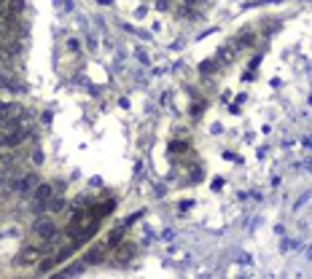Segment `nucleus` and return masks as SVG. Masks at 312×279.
I'll return each instance as SVG.
<instances>
[{"instance_id":"nucleus-8","label":"nucleus","mask_w":312,"mask_h":279,"mask_svg":"<svg viewBox=\"0 0 312 279\" xmlns=\"http://www.w3.org/2000/svg\"><path fill=\"white\" fill-rule=\"evenodd\" d=\"M0 70H3V59H0Z\"/></svg>"},{"instance_id":"nucleus-3","label":"nucleus","mask_w":312,"mask_h":279,"mask_svg":"<svg viewBox=\"0 0 312 279\" xmlns=\"http://www.w3.org/2000/svg\"><path fill=\"white\" fill-rule=\"evenodd\" d=\"M35 188H38V178H35V175H27V178L16 180V191L25 193V196H27V193H35Z\"/></svg>"},{"instance_id":"nucleus-7","label":"nucleus","mask_w":312,"mask_h":279,"mask_svg":"<svg viewBox=\"0 0 312 279\" xmlns=\"http://www.w3.org/2000/svg\"><path fill=\"white\" fill-rule=\"evenodd\" d=\"M199 3H205V0H183V5H191V8H197Z\"/></svg>"},{"instance_id":"nucleus-2","label":"nucleus","mask_w":312,"mask_h":279,"mask_svg":"<svg viewBox=\"0 0 312 279\" xmlns=\"http://www.w3.org/2000/svg\"><path fill=\"white\" fill-rule=\"evenodd\" d=\"M49 247V244H41V247H30V250H22V253H19V258H16V263H19V266H32V263H38V258H41V253H43V250H46Z\"/></svg>"},{"instance_id":"nucleus-6","label":"nucleus","mask_w":312,"mask_h":279,"mask_svg":"<svg viewBox=\"0 0 312 279\" xmlns=\"http://www.w3.org/2000/svg\"><path fill=\"white\" fill-rule=\"evenodd\" d=\"M175 3H178V0H156V8L159 11H170Z\"/></svg>"},{"instance_id":"nucleus-4","label":"nucleus","mask_w":312,"mask_h":279,"mask_svg":"<svg viewBox=\"0 0 312 279\" xmlns=\"http://www.w3.org/2000/svg\"><path fill=\"white\" fill-rule=\"evenodd\" d=\"M105 244H97L94 250H89V255H86V263H100V260L105 258Z\"/></svg>"},{"instance_id":"nucleus-1","label":"nucleus","mask_w":312,"mask_h":279,"mask_svg":"<svg viewBox=\"0 0 312 279\" xmlns=\"http://www.w3.org/2000/svg\"><path fill=\"white\" fill-rule=\"evenodd\" d=\"M32 233L41 239V244H52L54 239H57V233H59V228L54 226L52 218H38L35 226H32Z\"/></svg>"},{"instance_id":"nucleus-5","label":"nucleus","mask_w":312,"mask_h":279,"mask_svg":"<svg viewBox=\"0 0 312 279\" xmlns=\"http://www.w3.org/2000/svg\"><path fill=\"white\" fill-rule=\"evenodd\" d=\"M49 209H52V212H62V209H65V199H62V196H52Z\"/></svg>"}]
</instances>
